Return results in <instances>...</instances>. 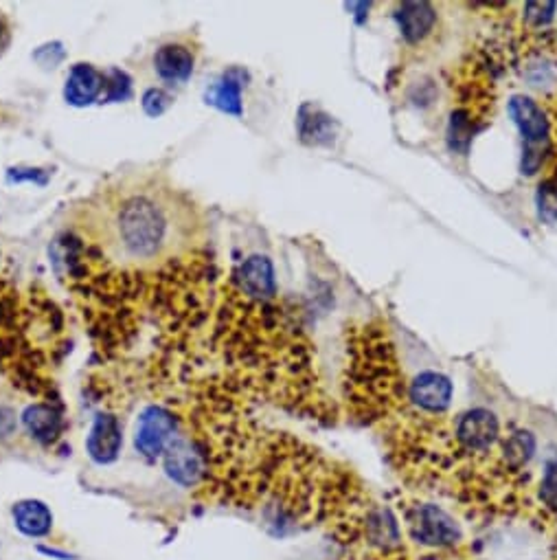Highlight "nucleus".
<instances>
[{
	"mask_svg": "<svg viewBox=\"0 0 557 560\" xmlns=\"http://www.w3.org/2000/svg\"><path fill=\"white\" fill-rule=\"evenodd\" d=\"M93 222L95 244L119 266H161L191 246L189 207L156 181H130L104 194Z\"/></svg>",
	"mask_w": 557,
	"mask_h": 560,
	"instance_id": "1",
	"label": "nucleus"
},
{
	"mask_svg": "<svg viewBox=\"0 0 557 560\" xmlns=\"http://www.w3.org/2000/svg\"><path fill=\"white\" fill-rule=\"evenodd\" d=\"M343 387L351 416L362 424H389L406 407L404 372L380 323H365L351 332Z\"/></svg>",
	"mask_w": 557,
	"mask_h": 560,
	"instance_id": "2",
	"label": "nucleus"
},
{
	"mask_svg": "<svg viewBox=\"0 0 557 560\" xmlns=\"http://www.w3.org/2000/svg\"><path fill=\"white\" fill-rule=\"evenodd\" d=\"M408 539L422 552H450L465 547L459 523L435 503L404 499L400 501Z\"/></svg>",
	"mask_w": 557,
	"mask_h": 560,
	"instance_id": "3",
	"label": "nucleus"
},
{
	"mask_svg": "<svg viewBox=\"0 0 557 560\" xmlns=\"http://www.w3.org/2000/svg\"><path fill=\"white\" fill-rule=\"evenodd\" d=\"M509 115L522 137V163L525 176H536L553 154V123L549 112L536 99L514 95L509 99Z\"/></svg>",
	"mask_w": 557,
	"mask_h": 560,
	"instance_id": "4",
	"label": "nucleus"
},
{
	"mask_svg": "<svg viewBox=\"0 0 557 560\" xmlns=\"http://www.w3.org/2000/svg\"><path fill=\"white\" fill-rule=\"evenodd\" d=\"M500 435H503L500 433V422L492 411L470 409L457 416V420H452V438L457 444L459 466L490 457L496 451Z\"/></svg>",
	"mask_w": 557,
	"mask_h": 560,
	"instance_id": "5",
	"label": "nucleus"
},
{
	"mask_svg": "<svg viewBox=\"0 0 557 560\" xmlns=\"http://www.w3.org/2000/svg\"><path fill=\"white\" fill-rule=\"evenodd\" d=\"M452 400V383L448 376L424 372L413 378L406 389V405L426 416H446Z\"/></svg>",
	"mask_w": 557,
	"mask_h": 560,
	"instance_id": "6",
	"label": "nucleus"
},
{
	"mask_svg": "<svg viewBox=\"0 0 557 560\" xmlns=\"http://www.w3.org/2000/svg\"><path fill=\"white\" fill-rule=\"evenodd\" d=\"M176 422L169 411L161 407H150L141 413L139 424H136L134 446L136 451L145 457L161 455L174 438Z\"/></svg>",
	"mask_w": 557,
	"mask_h": 560,
	"instance_id": "7",
	"label": "nucleus"
},
{
	"mask_svg": "<svg viewBox=\"0 0 557 560\" xmlns=\"http://www.w3.org/2000/svg\"><path fill=\"white\" fill-rule=\"evenodd\" d=\"M165 470L180 486H193L204 475V457L185 438H176L165 448Z\"/></svg>",
	"mask_w": 557,
	"mask_h": 560,
	"instance_id": "8",
	"label": "nucleus"
},
{
	"mask_svg": "<svg viewBox=\"0 0 557 560\" xmlns=\"http://www.w3.org/2000/svg\"><path fill=\"white\" fill-rule=\"evenodd\" d=\"M121 444H123V435H121L119 420L115 416H110V413H99L86 440L88 455L93 457L97 464H110L119 457Z\"/></svg>",
	"mask_w": 557,
	"mask_h": 560,
	"instance_id": "9",
	"label": "nucleus"
},
{
	"mask_svg": "<svg viewBox=\"0 0 557 560\" xmlns=\"http://www.w3.org/2000/svg\"><path fill=\"white\" fill-rule=\"evenodd\" d=\"M193 64H196V58L185 44H163L154 53V71L169 86H183L193 73Z\"/></svg>",
	"mask_w": 557,
	"mask_h": 560,
	"instance_id": "10",
	"label": "nucleus"
},
{
	"mask_svg": "<svg viewBox=\"0 0 557 560\" xmlns=\"http://www.w3.org/2000/svg\"><path fill=\"white\" fill-rule=\"evenodd\" d=\"M240 286L242 293L257 301V304H266L272 297L277 295V282H275V271L272 264L264 255H253L244 262L240 271Z\"/></svg>",
	"mask_w": 557,
	"mask_h": 560,
	"instance_id": "11",
	"label": "nucleus"
},
{
	"mask_svg": "<svg viewBox=\"0 0 557 560\" xmlns=\"http://www.w3.org/2000/svg\"><path fill=\"white\" fill-rule=\"evenodd\" d=\"M397 27L408 44L424 42L437 25V11L428 3H402L397 7Z\"/></svg>",
	"mask_w": 557,
	"mask_h": 560,
	"instance_id": "12",
	"label": "nucleus"
},
{
	"mask_svg": "<svg viewBox=\"0 0 557 560\" xmlns=\"http://www.w3.org/2000/svg\"><path fill=\"white\" fill-rule=\"evenodd\" d=\"M101 88H104V77L97 69H93L90 64H75L66 80L64 97L73 106H88L99 97Z\"/></svg>",
	"mask_w": 557,
	"mask_h": 560,
	"instance_id": "13",
	"label": "nucleus"
},
{
	"mask_svg": "<svg viewBox=\"0 0 557 560\" xmlns=\"http://www.w3.org/2000/svg\"><path fill=\"white\" fill-rule=\"evenodd\" d=\"M11 514H14L16 528L25 536H31V539L47 536L53 528V514L42 501L36 499L18 501Z\"/></svg>",
	"mask_w": 557,
	"mask_h": 560,
	"instance_id": "14",
	"label": "nucleus"
},
{
	"mask_svg": "<svg viewBox=\"0 0 557 560\" xmlns=\"http://www.w3.org/2000/svg\"><path fill=\"white\" fill-rule=\"evenodd\" d=\"M542 523H557V457L547 462L540 484L533 492V514Z\"/></svg>",
	"mask_w": 557,
	"mask_h": 560,
	"instance_id": "15",
	"label": "nucleus"
},
{
	"mask_svg": "<svg viewBox=\"0 0 557 560\" xmlns=\"http://www.w3.org/2000/svg\"><path fill=\"white\" fill-rule=\"evenodd\" d=\"M22 422H25V429L29 431L31 438H36L38 442H44V444L53 442L62 431L60 413L51 409L49 405L29 407L25 411V416H22Z\"/></svg>",
	"mask_w": 557,
	"mask_h": 560,
	"instance_id": "16",
	"label": "nucleus"
},
{
	"mask_svg": "<svg viewBox=\"0 0 557 560\" xmlns=\"http://www.w3.org/2000/svg\"><path fill=\"white\" fill-rule=\"evenodd\" d=\"M207 99H211V104L218 106L224 112L240 115L242 112V73L235 69L224 73L222 82L213 86V91H211V95H207Z\"/></svg>",
	"mask_w": 557,
	"mask_h": 560,
	"instance_id": "17",
	"label": "nucleus"
},
{
	"mask_svg": "<svg viewBox=\"0 0 557 560\" xmlns=\"http://www.w3.org/2000/svg\"><path fill=\"white\" fill-rule=\"evenodd\" d=\"M334 123L332 117L323 115V112H316V121H310L305 115L299 117V130L301 137L305 141L312 143H329L334 139Z\"/></svg>",
	"mask_w": 557,
	"mask_h": 560,
	"instance_id": "18",
	"label": "nucleus"
},
{
	"mask_svg": "<svg viewBox=\"0 0 557 560\" xmlns=\"http://www.w3.org/2000/svg\"><path fill=\"white\" fill-rule=\"evenodd\" d=\"M555 9L557 3H527L522 7V25L531 33L542 31L553 20Z\"/></svg>",
	"mask_w": 557,
	"mask_h": 560,
	"instance_id": "19",
	"label": "nucleus"
},
{
	"mask_svg": "<svg viewBox=\"0 0 557 560\" xmlns=\"http://www.w3.org/2000/svg\"><path fill=\"white\" fill-rule=\"evenodd\" d=\"M7 42H9V33H7L5 22H3V20H0V53H3V51H5Z\"/></svg>",
	"mask_w": 557,
	"mask_h": 560,
	"instance_id": "20",
	"label": "nucleus"
}]
</instances>
